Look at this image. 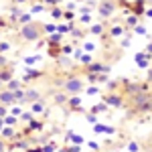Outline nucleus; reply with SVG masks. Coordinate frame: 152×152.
<instances>
[{
    "mask_svg": "<svg viewBox=\"0 0 152 152\" xmlns=\"http://www.w3.org/2000/svg\"><path fill=\"white\" fill-rule=\"evenodd\" d=\"M10 112H12V116H20V114H23V110H20V107H18V105H14V107H10Z\"/></svg>",
    "mask_w": 152,
    "mask_h": 152,
    "instance_id": "a19ab883",
    "label": "nucleus"
},
{
    "mask_svg": "<svg viewBox=\"0 0 152 152\" xmlns=\"http://www.w3.org/2000/svg\"><path fill=\"white\" fill-rule=\"evenodd\" d=\"M51 16H53L55 20H59V18L63 16V10H61V8H57V6H53V8H51Z\"/></svg>",
    "mask_w": 152,
    "mask_h": 152,
    "instance_id": "5701e85b",
    "label": "nucleus"
},
{
    "mask_svg": "<svg viewBox=\"0 0 152 152\" xmlns=\"http://www.w3.org/2000/svg\"><path fill=\"white\" fill-rule=\"evenodd\" d=\"M4 152H6V150H4ZM8 152H12V150H8Z\"/></svg>",
    "mask_w": 152,
    "mask_h": 152,
    "instance_id": "e2e57ef3",
    "label": "nucleus"
},
{
    "mask_svg": "<svg viewBox=\"0 0 152 152\" xmlns=\"http://www.w3.org/2000/svg\"><path fill=\"white\" fill-rule=\"evenodd\" d=\"M107 128H110V126H104V124H95V132H97V134H102V132H107Z\"/></svg>",
    "mask_w": 152,
    "mask_h": 152,
    "instance_id": "72a5a7b5",
    "label": "nucleus"
},
{
    "mask_svg": "<svg viewBox=\"0 0 152 152\" xmlns=\"http://www.w3.org/2000/svg\"><path fill=\"white\" fill-rule=\"evenodd\" d=\"M126 24H128V26H136V24H138V16H136V14H130Z\"/></svg>",
    "mask_w": 152,
    "mask_h": 152,
    "instance_id": "bb28decb",
    "label": "nucleus"
},
{
    "mask_svg": "<svg viewBox=\"0 0 152 152\" xmlns=\"http://www.w3.org/2000/svg\"><path fill=\"white\" fill-rule=\"evenodd\" d=\"M26 152H43L41 146H37V148H26Z\"/></svg>",
    "mask_w": 152,
    "mask_h": 152,
    "instance_id": "09e8293b",
    "label": "nucleus"
},
{
    "mask_svg": "<svg viewBox=\"0 0 152 152\" xmlns=\"http://www.w3.org/2000/svg\"><path fill=\"white\" fill-rule=\"evenodd\" d=\"M63 16H65V18H67V20H71V18H75V14H73V12H65V14H63Z\"/></svg>",
    "mask_w": 152,
    "mask_h": 152,
    "instance_id": "49530a36",
    "label": "nucleus"
},
{
    "mask_svg": "<svg viewBox=\"0 0 152 152\" xmlns=\"http://www.w3.org/2000/svg\"><path fill=\"white\" fill-rule=\"evenodd\" d=\"M63 102H65V95H63V94L55 95V104H63Z\"/></svg>",
    "mask_w": 152,
    "mask_h": 152,
    "instance_id": "37998d69",
    "label": "nucleus"
},
{
    "mask_svg": "<svg viewBox=\"0 0 152 152\" xmlns=\"http://www.w3.org/2000/svg\"><path fill=\"white\" fill-rule=\"evenodd\" d=\"M87 146H89V148H91V150H94V152H97V150H99V144H97V142H95V140L87 142Z\"/></svg>",
    "mask_w": 152,
    "mask_h": 152,
    "instance_id": "58836bf2",
    "label": "nucleus"
},
{
    "mask_svg": "<svg viewBox=\"0 0 152 152\" xmlns=\"http://www.w3.org/2000/svg\"><path fill=\"white\" fill-rule=\"evenodd\" d=\"M81 63L83 65H85V67H87V65H89V63H94V57H91V55H89V53H87V55H81Z\"/></svg>",
    "mask_w": 152,
    "mask_h": 152,
    "instance_id": "cd10ccee",
    "label": "nucleus"
},
{
    "mask_svg": "<svg viewBox=\"0 0 152 152\" xmlns=\"http://www.w3.org/2000/svg\"><path fill=\"white\" fill-rule=\"evenodd\" d=\"M37 61H41V55H31V57H26V59H24V63H26L28 67H31V65H35Z\"/></svg>",
    "mask_w": 152,
    "mask_h": 152,
    "instance_id": "aec40b11",
    "label": "nucleus"
},
{
    "mask_svg": "<svg viewBox=\"0 0 152 152\" xmlns=\"http://www.w3.org/2000/svg\"><path fill=\"white\" fill-rule=\"evenodd\" d=\"M67 140H71L75 146H81L83 144V138L79 136V134H73V132H67Z\"/></svg>",
    "mask_w": 152,
    "mask_h": 152,
    "instance_id": "f8f14e48",
    "label": "nucleus"
},
{
    "mask_svg": "<svg viewBox=\"0 0 152 152\" xmlns=\"http://www.w3.org/2000/svg\"><path fill=\"white\" fill-rule=\"evenodd\" d=\"M6 89H8V91L20 89V81H18V79H10V81H6Z\"/></svg>",
    "mask_w": 152,
    "mask_h": 152,
    "instance_id": "f3484780",
    "label": "nucleus"
},
{
    "mask_svg": "<svg viewBox=\"0 0 152 152\" xmlns=\"http://www.w3.org/2000/svg\"><path fill=\"white\" fill-rule=\"evenodd\" d=\"M114 12H116V2H114V0H104V2L99 4V14H102L104 18L112 16Z\"/></svg>",
    "mask_w": 152,
    "mask_h": 152,
    "instance_id": "20e7f679",
    "label": "nucleus"
},
{
    "mask_svg": "<svg viewBox=\"0 0 152 152\" xmlns=\"http://www.w3.org/2000/svg\"><path fill=\"white\" fill-rule=\"evenodd\" d=\"M2 26H6V23H4V20L0 18V28H2Z\"/></svg>",
    "mask_w": 152,
    "mask_h": 152,
    "instance_id": "4d7b16f0",
    "label": "nucleus"
},
{
    "mask_svg": "<svg viewBox=\"0 0 152 152\" xmlns=\"http://www.w3.org/2000/svg\"><path fill=\"white\" fill-rule=\"evenodd\" d=\"M134 107H136V112H152V94L142 91V94L134 95Z\"/></svg>",
    "mask_w": 152,
    "mask_h": 152,
    "instance_id": "f257e3e1",
    "label": "nucleus"
},
{
    "mask_svg": "<svg viewBox=\"0 0 152 152\" xmlns=\"http://www.w3.org/2000/svg\"><path fill=\"white\" fill-rule=\"evenodd\" d=\"M65 89H67L69 94H79L83 89V81L79 77H69V79L65 81Z\"/></svg>",
    "mask_w": 152,
    "mask_h": 152,
    "instance_id": "7ed1b4c3",
    "label": "nucleus"
},
{
    "mask_svg": "<svg viewBox=\"0 0 152 152\" xmlns=\"http://www.w3.org/2000/svg\"><path fill=\"white\" fill-rule=\"evenodd\" d=\"M16 2H18V4H24V2H26V0H16Z\"/></svg>",
    "mask_w": 152,
    "mask_h": 152,
    "instance_id": "052dcab7",
    "label": "nucleus"
},
{
    "mask_svg": "<svg viewBox=\"0 0 152 152\" xmlns=\"http://www.w3.org/2000/svg\"><path fill=\"white\" fill-rule=\"evenodd\" d=\"M59 51H61V45H51L49 47V55L51 57H59Z\"/></svg>",
    "mask_w": 152,
    "mask_h": 152,
    "instance_id": "b1692460",
    "label": "nucleus"
},
{
    "mask_svg": "<svg viewBox=\"0 0 152 152\" xmlns=\"http://www.w3.org/2000/svg\"><path fill=\"white\" fill-rule=\"evenodd\" d=\"M10 49V43H6V41H0V51H8Z\"/></svg>",
    "mask_w": 152,
    "mask_h": 152,
    "instance_id": "79ce46f5",
    "label": "nucleus"
},
{
    "mask_svg": "<svg viewBox=\"0 0 152 152\" xmlns=\"http://www.w3.org/2000/svg\"><path fill=\"white\" fill-rule=\"evenodd\" d=\"M0 152H4V144L2 142H0Z\"/></svg>",
    "mask_w": 152,
    "mask_h": 152,
    "instance_id": "13d9d810",
    "label": "nucleus"
},
{
    "mask_svg": "<svg viewBox=\"0 0 152 152\" xmlns=\"http://www.w3.org/2000/svg\"><path fill=\"white\" fill-rule=\"evenodd\" d=\"M10 79H12L10 69H0V81H10Z\"/></svg>",
    "mask_w": 152,
    "mask_h": 152,
    "instance_id": "a211bd4d",
    "label": "nucleus"
},
{
    "mask_svg": "<svg viewBox=\"0 0 152 152\" xmlns=\"http://www.w3.org/2000/svg\"><path fill=\"white\" fill-rule=\"evenodd\" d=\"M20 37H23L24 41H39L41 31H39L37 24H24L23 28H20Z\"/></svg>",
    "mask_w": 152,
    "mask_h": 152,
    "instance_id": "f03ea898",
    "label": "nucleus"
},
{
    "mask_svg": "<svg viewBox=\"0 0 152 152\" xmlns=\"http://www.w3.org/2000/svg\"><path fill=\"white\" fill-rule=\"evenodd\" d=\"M87 71H89V73H107L110 67L104 65V63H89V65H87Z\"/></svg>",
    "mask_w": 152,
    "mask_h": 152,
    "instance_id": "423d86ee",
    "label": "nucleus"
},
{
    "mask_svg": "<svg viewBox=\"0 0 152 152\" xmlns=\"http://www.w3.org/2000/svg\"><path fill=\"white\" fill-rule=\"evenodd\" d=\"M69 31H71V26H67V24H57V33H61V35H65Z\"/></svg>",
    "mask_w": 152,
    "mask_h": 152,
    "instance_id": "7c9ffc66",
    "label": "nucleus"
},
{
    "mask_svg": "<svg viewBox=\"0 0 152 152\" xmlns=\"http://www.w3.org/2000/svg\"><path fill=\"white\" fill-rule=\"evenodd\" d=\"M43 73L41 71H35V69H26V77H23L24 81H31V79H39Z\"/></svg>",
    "mask_w": 152,
    "mask_h": 152,
    "instance_id": "ddd939ff",
    "label": "nucleus"
},
{
    "mask_svg": "<svg viewBox=\"0 0 152 152\" xmlns=\"http://www.w3.org/2000/svg\"><path fill=\"white\" fill-rule=\"evenodd\" d=\"M43 31L49 33V35H53V33H57V24H45V26H43Z\"/></svg>",
    "mask_w": 152,
    "mask_h": 152,
    "instance_id": "c85d7f7f",
    "label": "nucleus"
},
{
    "mask_svg": "<svg viewBox=\"0 0 152 152\" xmlns=\"http://www.w3.org/2000/svg\"><path fill=\"white\" fill-rule=\"evenodd\" d=\"M97 94H99V87H95V85L94 87H87V95H97Z\"/></svg>",
    "mask_w": 152,
    "mask_h": 152,
    "instance_id": "ea45409f",
    "label": "nucleus"
},
{
    "mask_svg": "<svg viewBox=\"0 0 152 152\" xmlns=\"http://www.w3.org/2000/svg\"><path fill=\"white\" fill-rule=\"evenodd\" d=\"M0 134H2L4 138H14V134H16V132H14V128H12V126H6V128L0 130Z\"/></svg>",
    "mask_w": 152,
    "mask_h": 152,
    "instance_id": "dca6fc26",
    "label": "nucleus"
},
{
    "mask_svg": "<svg viewBox=\"0 0 152 152\" xmlns=\"http://www.w3.org/2000/svg\"><path fill=\"white\" fill-rule=\"evenodd\" d=\"M43 122L41 120H31V124H28V128H26V132H41L43 130Z\"/></svg>",
    "mask_w": 152,
    "mask_h": 152,
    "instance_id": "1a4fd4ad",
    "label": "nucleus"
},
{
    "mask_svg": "<svg viewBox=\"0 0 152 152\" xmlns=\"http://www.w3.org/2000/svg\"><path fill=\"white\" fill-rule=\"evenodd\" d=\"M122 47H130V39H124L122 41Z\"/></svg>",
    "mask_w": 152,
    "mask_h": 152,
    "instance_id": "864d4df0",
    "label": "nucleus"
},
{
    "mask_svg": "<svg viewBox=\"0 0 152 152\" xmlns=\"http://www.w3.org/2000/svg\"><path fill=\"white\" fill-rule=\"evenodd\" d=\"M16 120H18L16 116H4V118H2V122H4L6 126H14V124H16Z\"/></svg>",
    "mask_w": 152,
    "mask_h": 152,
    "instance_id": "4be33fe9",
    "label": "nucleus"
},
{
    "mask_svg": "<svg viewBox=\"0 0 152 152\" xmlns=\"http://www.w3.org/2000/svg\"><path fill=\"white\" fill-rule=\"evenodd\" d=\"M12 95H14V102H24V91L23 89H14Z\"/></svg>",
    "mask_w": 152,
    "mask_h": 152,
    "instance_id": "412c9836",
    "label": "nucleus"
},
{
    "mask_svg": "<svg viewBox=\"0 0 152 152\" xmlns=\"http://www.w3.org/2000/svg\"><path fill=\"white\" fill-rule=\"evenodd\" d=\"M144 4H146V0H136V2H134V14H136V16L144 14Z\"/></svg>",
    "mask_w": 152,
    "mask_h": 152,
    "instance_id": "9d476101",
    "label": "nucleus"
},
{
    "mask_svg": "<svg viewBox=\"0 0 152 152\" xmlns=\"http://www.w3.org/2000/svg\"><path fill=\"white\" fill-rule=\"evenodd\" d=\"M128 150L130 152H138V150H140V146H138L136 142H130V144H128Z\"/></svg>",
    "mask_w": 152,
    "mask_h": 152,
    "instance_id": "4c0bfd02",
    "label": "nucleus"
},
{
    "mask_svg": "<svg viewBox=\"0 0 152 152\" xmlns=\"http://www.w3.org/2000/svg\"><path fill=\"white\" fill-rule=\"evenodd\" d=\"M94 43H83V49H85V51H94Z\"/></svg>",
    "mask_w": 152,
    "mask_h": 152,
    "instance_id": "a18cd8bd",
    "label": "nucleus"
},
{
    "mask_svg": "<svg viewBox=\"0 0 152 152\" xmlns=\"http://www.w3.org/2000/svg\"><path fill=\"white\" fill-rule=\"evenodd\" d=\"M37 99H41V94H39L37 89H28V91H24V102H37Z\"/></svg>",
    "mask_w": 152,
    "mask_h": 152,
    "instance_id": "6e6552de",
    "label": "nucleus"
},
{
    "mask_svg": "<svg viewBox=\"0 0 152 152\" xmlns=\"http://www.w3.org/2000/svg\"><path fill=\"white\" fill-rule=\"evenodd\" d=\"M0 102H2V104H14V95H12V91H8V89H6V91H0Z\"/></svg>",
    "mask_w": 152,
    "mask_h": 152,
    "instance_id": "0eeeda50",
    "label": "nucleus"
},
{
    "mask_svg": "<svg viewBox=\"0 0 152 152\" xmlns=\"http://www.w3.org/2000/svg\"><path fill=\"white\" fill-rule=\"evenodd\" d=\"M122 35H124V28H122L120 24L112 26V31H110V37H112V39H118V37H122Z\"/></svg>",
    "mask_w": 152,
    "mask_h": 152,
    "instance_id": "4468645a",
    "label": "nucleus"
},
{
    "mask_svg": "<svg viewBox=\"0 0 152 152\" xmlns=\"http://www.w3.org/2000/svg\"><path fill=\"white\" fill-rule=\"evenodd\" d=\"M59 146H57V142H51V144H45L43 146V152H55Z\"/></svg>",
    "mask_w": 152,
    "mask_h": 152,
    "instance_id": "a878e982",
    "label": "nucleus"
},
{
    "mask_svg": "<svg viewBox=\"0 0 152 152\" xmlns=\"http://www.w3.org/2000/svg\"><path fill=\"white\" fill-rule=\"evenodd\" d=\"M89 31H91L94 35H102V33H104V26H102V24H94Z\"/></svg>",
    "mask_w": 152,
    "mask_h": 152,
    "instance_id": "c756f323",
    "label": "nucleus"
},
{
    "mask_svg": "<svg viewBox=\"0 0 152 152\" xmlns=\"http://www.w3.org/2000/svg\"><path fill=\"white\" fill-rule=\"evenodd\" d=\"M148 81H152V67L148 69Z\"/></svg>",
    "mask_w": 152,
    "mask_h": 152,
    "instance_id": "6e6d98bb",
    "label": "nucleus"
},
{
    "mask_svg": "<svg viewBox=\"0 0 152 152\" xmlns=\"http://www.w3.org/2000/svg\"><path fill=\"white\" fill-rule=\"evenodd\" d=\"M43 8H45L43 4H35V6L31 8V14H41V12H43Z\"/></svg>",
    "mask_w": 152,
    "mask_h": 152,
    "instance_id": "2f4dec72",
    "label": "nucleus"
},
{
    "mask_svg": "<svg viewBox=\"0 0 152 152\" xmlns=\"http://www.w3.org/2000/svg\"><path fill=\"white\" fill-rule=\"evenodd\" d=\"M61 51H63L65 55H71V53H73V47H69V45H65V47H61Z\"/></svg>",
    "mask_w": 152,
    "mask_h": 152,
    "instance_id": "c03bdc74",
    "label": "nucleus"
},
{
    "mask_svg": "<svg viewBox=\"0 0 152 152\" xmlns=\"http://www.w3.org/2000/svg\"><path fill=\"white\" fill-rule=\"evenodd\" d=\"M144 14H146L148 18H152V8H146V10H144Z\"/></svg>",
    "mask_w": 152,
    "mask_h": 152,
    "instance_id": "603ef678",
    "label": "nucleus"
},
{
    "mask_svg": "<svg viewBox=\"0 0 152 152\" xmlns=\"http://www.w3.org/2000/svg\"><path fill=\"white\" fill-rule=\"evenodd\" d=\"M0 87H2V81H0Z\"/></svg>",
    "mask_w": 152,
    "mask_h": 152,
    "instance_id": "680f3d73",
    "label": "nucleus"
},
{
    "mask_svg": "<svg viewBox=\"0 0 152 152\" xmlns=\"http://www.w3.org/2000/svg\"><path fill=\"white\" fill-rule=\"evenodd\" d=\"M6 116V107H4V105H0V118H4Z\"/></svg>",
    "mask_w": 152,
    "mask_h": 152,
    "instance_id": "8fccbe9b",
    "label": "nucleus"
},
{
    "mask_svg": "<svg viewBox=\"0 0 152 152\" xmlns=\"http://www.w3.org/2000/svg\"><path fill=\"white\" fill-rule=\"evenodd\" d=\"M47 4H57V2H61V0H45Z\"/></svg>",
    "mask_w": 152,
    "mask_h": 152,
    "instance_id": "5fc2aeb1",
    "label": "nucleus"
},
{
    "mask_svg": "<svg viewBox=\"0 0 152 152\" xmlns=\"http://www.w3.org/2000/svg\"><path fill=\"white\" fill-rule=\"evenodd\" d=\"M134 33H136V35H146V28H144L142 24H136V28H134Z\"/></svg>",
    "mask_w": 152,
    "mask_h": 152,
    "instance_id": "e433bc0d",
    "label": "nucleus"
},
{
    "mask_svg": "<svg viewBox=\"0 0 152 152\" xmlns=\"http://www.w3.org/2000/svg\"><path fill=\"white\" fill-rule=\"evenodd\" d=\"M81 23H85V24L91 23V14H89V12H83L81 14Z\"/></svg>",
    "mask_w": 152,
    "mask_h": 152,
    "instance_id": "c9c22d12",
    "label": "nucleus"
},
{
    "mask_svg": "<svg viewBox=\"0 0 152 152\" xmlns=\"http://www.w3.org/2000/svg\"><path fill=\"white\" fill-rule=\"evenodd\" d=\"M69 105H73V107H75V112H81V99H79L77 95L69 97Z\"/></svg>",
    "mask_w": 152,
    "mask_h": 152,
    "instance_id": "2eb2a0df",
    "label": "nucleus"
},
{
    "mask_svg": "<svg viewBox=\"0 0 152 152\" xmlns=\"http://www.w3.org/2000/svg\"><path fill=\"white\" fill-rule=\"evenodd\" d=\"M20 120H23V122H31V120H33V114H28V112H23V114H20Z\"/></svg>",
    "mask_w": 152,
    "mask_h": 152,
    "instance_id": "f704fd0d",
    "label": "nucleus"
},
{
    "mask_svg": "<svg viewBox=\"0 0 152 152\" xmlns=\"http://www.w3.org/2000/svg\"><path fill=\"white\" fill-rule=\"evenodd\" d=\"M2 126H4V122H2V118H0V130H2Z\"/></svg>",
    "mask_w": 152,
    "mask_h": 152,
    "instance_id": "bf43d9fd",
    "label": "nucleus"
},
{
    "mask_svg": "<svg viewBox=\"0 0 152 152\" xmlns=\"http://www.w3.org/2000/svg\"><path fill=\"white\" fill-rule=\"evenodd\" d=\"M87 122H95V114H87Z\"/></svg>",
    "mask_w": 152,
    "mask_h": 152,
    "instance_id": "3c124183",
    "label": "nucleus"
},
{
    "mask_svg": "<svg viewBox=\"0 0 152 152\" xmlns=\"http://www.w3.org/2000/svg\"><path fill=\"white\" fill-rule=\"evenodd\" d=\"M105 110H107V105H105V104H97V105L91 107V114H102V112H105Z\"/></svg>",
    "mask_w": 152,
    "mask_h": 152,
    "instance_id": "393cba45",
    "label": "nucleus"
},
{
    "mask_svg": "<svg viewBox=\"0 0 152 152\" xmlns=\"http://www.w3.org/2000/svg\"><path fill=\"white\" fill-rule=\"evenodd\" d=\"M18 20L23 24H28L31 23V14H18Z\"/></svg>",
    "mask_w": 152,
    "mask_h": 152,
    "instance_id": "473e14b6",
    "label": "nucleus"
},
{
    "mask_svg": "<svg viewBox=\"0 0 152 152\" xmlns=\"http://www.w3.org/2000/svg\"><path fill=\"white\" fill-rule=\"evenodd\" d=\"M61 39H63L61 33H53V35L49 37V45H59V43H61Z\"/></svg>",
    "mask_w": 152,
    "mask_h": 152,
    "instance_id": "6ab92c4d",
    "label": "nucleus"
},
{
    "mask_svg": "<svg viewBox=\"0 0 152 152\" xmlns=\"http://www.w3.org/2000/svg\"><path fill=\"white\" fill-rule=\"evenodd\" d=\"M43 112H45V104H43V102H35L33 107H31V114L39 116V114H43Z\"/></svg>",
    "mask_w": 152,
    "mask_h": 152,
    "instance_id": "9b49d317",
    "label": "nucleus"
},
{
    "mask_svg": "<svg viewBox=\"0 0 152 152\" xmlns=\"http://www.w3.org/2000/svg\"><path fill=\"white\" fill-rule=\"evenodd\" d=\"M67 152H79V146H75V144H73V146L67 148Z\"/></svg>",
    "mask_w": 152,
    "mask_h": 152,
    "instance_id": "de8ad7c7",
    "label": "nucleus"
},
{
    "mask_svg": "<svg viewBox=\"0 0 152 152\" xmlns=\"http://www.w3.org/2000/svg\"><path fill=\"white\" fill-rule=\"evenodd\" d=\"M104 104L105 105H114V107H120V105H122V97L116 95V94H107V95H104Z\"/></svg>",
    "mask_w": 152,
    "mask_h": 152,
    "instance_id": "39448f33",
    "label": "nucleus"
}]
</instances>
